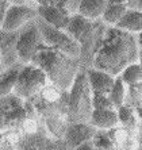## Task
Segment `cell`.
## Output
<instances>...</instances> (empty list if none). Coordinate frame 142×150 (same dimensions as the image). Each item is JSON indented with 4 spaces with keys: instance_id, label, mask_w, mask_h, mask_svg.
Here are the masks:
<instances>
[{
    "instance_id": "cell-1",
    "label": "cell",
    "mask_w": 142,
    "mask_h": 150,
    "mask_svg": "<svg viewBox=\"0 0 142 150\" xmlns=\"http://www.w3.org/2000/svg\"><path fill=\"white\" fill-rule=\"evenodd\" d=\"M139 53L137 35L118 27H108L95 54L92 67L119 76L130 64L138 62Z\"/></svg>"
},
{
    "instance_id": "cell-2",
    "label": "cell",
    "mask_w": 142,
    "mask_h": 150,
    "mask_svg": "<svg viewBox=\"0 0 142 150\" xmlns=\"http://www.w3.org/2000/svg\"><path fill=\"white\" fill-rule=\"evenodd\" d=\"M33 64L42 68L49 81L61 88L62 91H69L79 73L84 69L80 58L72 57L46 45L39 49Z\"/></svg>"
},
{
    "instance_id": "cell-3",
    "label": "cell",
    "mask_w": 142,
    "mask_h": 150,
    "mask_svg": "<svg viewBox=\"0 0 142 150\" xmlns=\"http://www.w3.org/2000/svg\"><path fill=\"white\" fill-rule=\"evenodd\" d=\"M92 95L94 92L88 83L87 72L83 69L69 89V107H68L69 123H89L91 115L94 111Z\"/></svg>"
},
{
    "instance_id": "cell-4",
    "label": "cell",
    "mask_w": 142,
    "mask_h": 150,
    "mask_svg": "<svg viewBox=\"0 0 142 150\" xmlns=\"http://www.w3.org/2000/svg\"><path fill=\"white\" fill-rule=\"evenodd\" d=\"M48 83L49 79L42 68L35 64H27L22 68L14 93H16L24 101L31 100L33 98L41 93Z\"/></svg>"
},
{
    "instance_id": "cell-5",
    "label": "cell",
    "mask_w": 142,
    "mask_h": 150,
    "mask_svg": "<svg viewBox=\"0 0 142 150\" xmlns=\"http://www.w3.org/2000/svg\"><path fill=\"white\" fill-rule=\"evenodd\" d=\"M37 23H38V27L41 30L43 43L46 46L57 49L60 52H64L72 57H77V58L81 57L80 43L73 37H70L65 30H60V28H55L53 26L48 25L41 18L37 19Z\"/></svg>"
},
{
    "instance_id": "cell-6",
    "label": "cell",
    "mask_w": 142,
    "mask_h": 150,
    "mask_svg": "<svg viewBox=\"0 0 142 150\" xmlns=\"http://www.w3.org/2000/svg\"><path fill=\"white\" fill-rule=\"evenodd\" d=\"M45 43L37 21L24 26L22 30H19V35H18V53H19L21 62L24 65L33 64L35 56L38 54L39 49Z\"/></svg>"
},
{
    "instance_id": "cell-7",
    "label": "cell",
    "mask_w": 142,
    "mask_h": 150,
    "mask_svg": "<svg viewBox=\"0 0 142 150\" xmlns=\"http://www.w3.org/2000/svg\"><path fill=\"white\" fill-rule=\"evenodd\" d=\"M39 18L38 8L31 6H15L11 4L6 16L0 21V30L3 31H19L28 23Z\"/></svg>"
},
{
    "instance_id": "cell-8",
    "label": "cell",
    "mask_w": 142,
    "mask_h": 150,
    "mask_svg": "<svg viewBox=\"0 0 142 150\" xmlns=\"http://www.w3.org/2000/svg\"><path fill=\"white\" fill-rule=\"evenodd\" d=\"M18 35L19 31H3L0 41V72L22 64L18 53Z\"/></svg>"
},
{
    "instance_id": "cell-9",
    "label": "cell",
    "mask_w": 142,
    "mask_h": 150,
    "mask_svg": "<svg viewBox=\"0 0 142 150\" xmlns=\"http://www.w3.org/2000/svg\"><path fill=\"white\" fill-rule=\"evenodd\" d=\"M97 130L91 123H69L64 141L69 150H76L83 143L94 139Z\"/></svg>"
},
{
    "instance_id": "cell-10",
    "label": "cell",
    "mask_w": 142,
    "mask_h": 150,
    "mask_svg": "<svg viewBox=\"0 0 142 150\" xmlns=\"http://www.w3.org/2000/svg\"><path fill=\"white\" fill-rule=\"evenodd\" d=\"M87 72V79L89 83V87L92 89L94 93H103V95H108L114 87L116 77L114 74L108 73L106 70L97 69L95 67H91L85 69Z\"/></svg>"
},
{
    "instance_id": "cell-11",
    "label": "cell",
    "mask_w": 142,
    "mask_h": 150,
    "mask_svg": "<svg viewBox=\"0 0 142 150\" xmlns=\"http://www.w3.org/2000/svg\"><path fill=\"white\" fill-rule=\"evenodd\" d=\"M38 15L45 23L55 28H60V30H66L70 22V18H72L69 14H66L65 11L55 7L54 4L38 7Z\"/></svg>"
},
{
    "instance_id": "cell-12",
    "label": "cell",
    "mask_w": 142,
    "mask_h": 150,
    "mask_svg": "<svg viewBox=\"0 0 142 150\" xmlns=\"http://www.w3.org/2000/svg\"><path fill=\"white\" fill-rule=\"evenodd\" d=\"M89 123L96 130L108 131L119 126V114L116 108H104V110H94L91 115Z\"/></svg>"
},
{
    "instance_id": "cell-13",
    "label": "cell",
    "mask_w": 142,
    "mask_h": 150,
    "mask_svg": "<svg viewBox=\"0 0 142 150\" xmlns=\"http://www.w3.org/2000/svg\"><path fill=\"white\" fill-rule=\"evenodd\" d=\"M129 8H130V0H108V6L104 11L102 21L108 27H115L125 16Z\"/></svg>"
},
{
    "instance_id": "cell-14",
    "label": "cell",
    "mask_w": 142,
    "mask_h": 150,
    "mask_svg": "<svg viewBox=\"0 0 142 150\" xmlns=\"http://www.w3.org/2000/svg\"><path fill=\"white\" fill-rule=\"evenodd\" d=\"M107 6L108 0H81L79 14L92 22L102 21Z\"/></svg>"
},
{
    "instance_id": "cell-15",
    "label": "cell",
    "mask_w": 142,
    "mask_h": 150,
    "mask_svg": "<svg viewBox=\"0 0 142 150\" xmlns=\"http://www.w3.org/2000/svg\"><path fill=\"white\" fill-rule=\"evenodd\" d=\"M23 65L24 64H18L15 67L8 68V69L0 72V95L1 96H7L10 93H14Z\"/></svg>"
},
{
    "instance_id": "cell-16",
    "label": "cell",
    "mask_w": 142,
    "mask_h": 150,
    "mask_svg": "<svg viewBox=\"0 0 142 150\" xmlns=\"http://www.w3.org/2000/svg\"><path fill=\"white\" fill-rule=\"evenodd\" d=\"M115 27L121 28L123 31H127L130 34L138 35L142 33V11L137 8H129V11L122 18Z\"/></svg>"
},
{
    "instance_id": "cell-17",
    "label": "cell",
    "mask_w": 142,
    "mask_h": 150,
    "mask_svg": "<svg viewBox=\"0 0 142 150\" xmlns=\"http://www.w3.org/2000/svg\"><path fill=\"white\" fill-rule=\"evenodd\" d=\"M50 138L52 137L49 135L46 131L30 134V135L24 134L23 138L21 139V142L15 146V149L16 150H45Z\"/></svg>"
},
{
    "instance_id": "cell-18",
    "label": "cell",
    "mask_w": 142,
    "mask_h": 150,
    "mask_svg": "<svg viewBox=\"0 0 142 150\" xmlns=\"http://www.w3.org/2000/svg\"><path fill=\"white\" fill-rule=\"evenodd\" d=\"M119 114V126L125 127L126 130H129L130 133L137 135L138 127L141 125V119H139L137 110L129 105H122L121 108H118Z\"/></svg>"
},
{
    "instance_id": "cell-19",
    "label": "cell",
    "mask_w": 142,
    "mask_h": 150,
    "mask_svg": "<svg viewBox=\"0 0 142 150\" xmlns=\"http://www.w3.org/2000/svg\"><path fill=\"white\" fill-rule=\"evenodd\" d=\"M92 23H94V22L87 19V18H84L83 15L76 14L70 18V22H69L68 28H66L65 31L79 42L80 39H81V37L91 28Z\"/></svg>"
},
{
    "instance_id": "cell-20",
    "label": "cell",
    "mask_w": 142,
    "mask_h": 150,
    "mask_svg": "<svg viewBox=\"0 0 142 150\" xmlns=\"http://www.w3.org/2000/svg\"><path fill=\"white\" fill-rule=\"evenodd\" d=\"M112 104L116 110L121 108L122 105L126 104V98H127V85H126L123 81H122L121 77H116V81H115L114 87L111 89V92L108 93Z\"/></svg>"
},
{
    "instance_id": "cell-21",
    "label": "cell",
    "mask_w": 142,
    "mask_h": 150,
    "mask_svg": "<svg viewBox=\"0 0 142 150\" xmlns=\"http://www.w3.org/2000/svg\"><path fill=\"white\" fill-rule=\"evenodd\" d=\"M119 77L126 85H134V84L142 83V65L139 64V61L126 67L119 74Z\"/></svg>"
},
{
    "instance_id": "cell-22",
    "label": "cell",
    "mask_w": 142,
    "mask_h": 150,
    "mask_svg": "<svg viewBox=\"0 0 142 150\" xmlns=\"http://www.w3.org/2000/svg\"><path fill=\"white\" fill-rule=\"evenodd\" d=\"M142 104V83L134 84V85H127V98H126V104L133 108H138Z\"/></svg>"
},
{
    "instance_id": "cell-23",
    "label": "cell",
    "mask_w": 142,
    "mask_h": 150,
    "mask_svg": "<svg viewBox=\"0 0 142 150\" xmlns=\"http://www.w3.org/2000/svg\"><path fill=\"white\" fill-rule=\"evenodd\" d=\"M53 4L55 7L61 8L70 16L79 14V8L81 4V0H53Z\"/></svg>"
},
{
    "instance_id": "cell-24",
    "label": "cell",
    "mask_w": 142,
    "mask_h": 150,
    "mask_svg": "<svg viewBox=\"0 0 142 150\" xmlns=\"http://www.w3.org/2000/svg\"><path fill=\"white\" fill-rule=\"evenodd\" d=\"M92 104L94 110H104V108H115L108 95L94 93L92 95Z\"/></svg>"
},
{
    "instance_id": "cell-25",
    "label": "cell",
    "mask_w": 142,
    "mask_h": 150,
    "mask_svg": "<svg viewBox=\"0 0 142 150\" xmlns=\"http://www.w3.org/2000/svg\"><path fill=\"white\" fill-rule=\"evenodd\" d=\"M8 1L15 6H31V7L38 8V6L34 3V0H8Z\"/></svg>"
},
{
    "instance_id": "cell-26",
    "label": "cell",
    "mask_w": 142,
    "mask_h": 150,
    "mask_svg": "<svg viewBox=\"0 0 142 150\" xmlns=\"http://www.w3.org/2000/svg\"><path fill=\"white\" fill-rule=\"evenodd\" d=\"M0 3H1V16H0V21H1V19H3L4 16H6L7 11L10 10L11 3L8 1V0H0Z\"/></svg>"
},
{
    "instance_id": "cell-27",
    "label": "cell",
    "mask_w": 142,
    "mask_h": 150,
    "mask_svg": "<svg viewBox=\"0 0 142 150\" xmlns=\"http://www.w3.org/2000/svg\"><path fill=\"white\" fill-rule=\"evenodd\" d=\"M76 150H96V146H95L94 141H88V142L83 143L81 146H79Z\"/></svg>"
},
{
    "instance_id": "cell-28",
    "label": "cell",
    "mask_w": 142,
    "mask_h": 150,
    "mask_svg": "<svg viewBox=\"0 0 142 150\" xmlns=\"http://www.w3.org/2000/svg\"><path fill=\"white\" fill-rule=\"evenodd\" d=\"M34 3L38 7H42V6H50V4H53V0H34Z\"/></svg>"
},
{
    "instance_id": "cell-29",
    "label": "cell",
    "mask_w": 142,
    "mask_h": 150,
    "mask_svg": "<svg viewBox=\"0 0 142 150\" xmlns=\"http://www.w3.org/2000/svg\"><path fill=\"white\" fill-rule=\"evenodd\" d=\"M137 139L139 142V146H142V122L138 127V131H137Z\"/></svg>"
},
{
    "instance_id": "cell-30",
    "label": "cell",
    "mask_w": 142,
    "mask_h": 150,
    "mask_svg": "<svg viewBox=\"0 0 142 150\" xmlns=\"http://www.w3.org/2000/svg\"><path fill=\"white\" fill-rule=\"evenodd\" d=\"M137 39H138L139 49H141V52H142V33H141V34H138V35H137Z\"/></svg>"
},
{
    "instance_id": "cell-31",
    "label": "cell",
    "mask_w": 142,
    "mask_h": 150,
    "mask_svg": "<svg viewBox=\"0 0 142 150\" xmlns=\"http://www.w3.org/2000/svg\"><path fill=\"white\" fill-rule=\"evenodd\" d=\"M137 114H138L139 119H141V122H142V104H141V105H139L138 108H137Z\"/></svg>"
},
{
    "instance_id": "cell-32",
    "label": "cell",
    "mask_w": 142,
    "mask_h": 150,
    "mask_svg": "<svg viewBox=\"0 0 142 150\" xmlns=\"http://www.w3.org/2000/svg\"><path fill=\"white\" fill-rule=\"evenodd\" d=\"M139 64H141V65H142V52L139 53Z\"/></svg>"
},
{
    "instance_id": "cell-33",
    "label": "cell",
    "mask_w": 142,
    "mask_h": 150,
    "mask_svg": "<svg viewBox=\"0 0 142 150\" xmlns=\"http://www.w3.org/2000/svg\"><path fill=\"white\" fill-rule=\"evenodd\" d=\"M96 150H104V149H100V147H96Z\"/></svg>"
},
{
    "instance_id": "cell-34",
    "label": "cell",
    "mask_w": 142,
    "mask_h": 150,
    "mask_svg": "<svg viewBox=\"0 0 142 150\" xmlns=\"http://www.w3.org/2000/svg\"><path fill=\"white\" fill-rule=\"evenodd\" d=\"M139 150H142V146H141V147H139Z\"/></svg>"
},
{
    "instance_id": "cell-35",
    "label": "cell",
    "mask_w": 142,
    "mask_h": 150,
    "mask_svg": "<svg viewBox=\"0 0 142 150\" xmlns=\"http://www.w3.org/2000/svg\"><path fill=\"white\" fill-rule=\"evenodd\" d=\"M130 1H131V0H130Z\"/></svg>"
}]
</instances>
